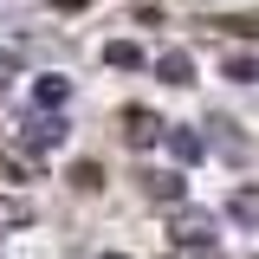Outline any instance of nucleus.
<instances>
[{
  "instance_id": "9b49d317",
  "label": "nucleus",
  "mask_w": 259,
  "mask_h": 259,
  "mask_svg": "<svg viewBox=\"0 0 259 259\" xmlns=\"http://www.w3.org/2000/svg\"><path fill=\"white\" fill-rule=\"evenodd\" d=\"M104 259H123V253H104Z\"/></svg>"
},
{
  "instance_id": "423d86ee",
  "label": "nucleus",
  "mask_w": 259,
  "mask_h": 259,
  "mask_svg": "<svg viewBox=\"0 0 259 259\" xmlns=\"http://www.w3.org/2000/svg\"><path fill=\"white\" fill-rule=\"evenodd\" d=\"M143 188L156 194V201H182V182H175V175H149V182H143Z\"/></svg>"
},
{
  "instance_id": "f03ea898",
  "label": "nucleus",
  "mask_w": 259,
  "mask_h": 259,
  "mask_svg": "<svg viewBox=\"0 0 259 259\" xmlns=\"http://www.w3.org/2000/svg\"><path fill=\"white\" fill-rule=\"evenodd\" d=\"M162 78H168V84H188V78H194L188 52H162Z\"/></svg>"
},
{
  "instance_id": "0eeeda50",
  "label": "nucleus",
  "mask_w": 259,
  "mask_h": 259,
  "mask_svg": "<svg viewBox=\"0 0 259 259\" xmlns=\"http://www.w3.org/2000/svg\"><path fill=\"white\" fill-rule=\"evenodd\" d=\"M104 59H110V65H123V71H130V65H143V52H136L130 39H117V46H104Z\"/></svg>"
},
{
  "instance_id": "20e7f679",
  "label": "nucleus",
  "mask_w": 259,
  "mask_h": 259,
  "mask_svg": "<svg viewBox=\"0 0 259 259\" xmlns=\"http://www.w3.org/2000/svg\"><path fill=\"white\" fill-rule=\"evenodd\" d=\"M233 221H246V227L259 221V188H240V194H233Z\"/></svg>"
},
{
  "instance_id": "7ed1b4c3",
  "label": "nucleus",
  "mask_w": 259,
  "mask_h": 259,
  "mask_svg": "<svg viewBox=\"0 0 259 259\" xmlns=\"http://www.w3.org/2000/svg\"><path fill=\"white\" fill-rule=\"evenodd\" d=\"M26 221H32V207H26V201H0V240H7L13 227H26Z\"/></svg>"
},
{
  "instance_id": "9d476101",
  "label": "nucleus",
  "mask_w": 259,
  "mask_h": 259,
  "mask_svg": "<svg viewBox=\"0 0 259 259\" xmlns=\"http://www.w3.org/2000/svg\"><path fill=\"white\" fill-rule=\"evenodd\" d=\"M227 78H240V84H246V78H259V65H253V59H227Z\"/></svg>"
},
{
  "instance_id": "6e6552de",
  "label": "nucleus",
  "mask_w": 259,
  "mask_h": 259,
  "mask_svg": "<svg viewBox=\"0 0 259 259\" xmlns=\"http://www.w3.org/2000/svg\"><path fill=\"white\" fill-rule=\"evenodd\" d=\"M156 136V117H143V110H130V143H149Z\"/></svg>"
},
{
  "instance_id": "f257e3e1",
  "label": "nucleus",
  "mask_w": 259,
  "mask_h": 259,
  "mask_svg": "<svg viewBox=\"0 0 259 259\" xmlns=\"http://www.w3.org/2000/svg\"><path fill=\"white\" fill-rule=\"evenodd\" d=\"M175 240H182V246H207V240H214V221H207V214H182V221H175Z\"/></svg>"
},
{
  "instance_id": "39448f33",
  "label": "nucleus",
  "mask_w": 259,
  "mask_h": 259,
  "mask_svg": "<svg viewBox=\"0 0 259 259\" xmlns=\"http://www.w3.org/2000/svg\"><path fill=\"white\" fill-rule=\"evenodd\" d=\"M26 136H32V143H46V149H52V143L65 136V123H59V117H39V123H26Z\"/></svg>"
},
{
  "instance_id": "1a4fd4ad",
  "label": "nucleus",
  "mask_w": 259,
  "mask_h": 259,
  "mask_svg": "<svg viewBox=\"0 0 259 259\" xmlns=\"http://www.w3.org/2000/svg\"><path fill=\"white\" fill-rule=\"evenodd\" d=\"M39 104H65V78H39Z\"/></svg>"
}]
</instances>
